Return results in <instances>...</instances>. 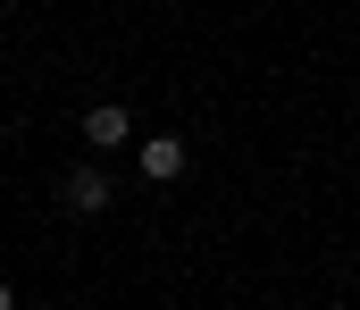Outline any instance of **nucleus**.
<instances>
[{
  "label": "nucleus",
  "mask_w": 360,
  "mask_h": 310,
  "mask_svg": "<svg viewBox=\"0 0 360 310\" xmlns=\"http://www.w3.org/2000/svg\"><path fill=\"white\" fill-rule=\"evenodd\" d=\"M184 168H193L184 134H143V176H151V185H176Z\"/></svg>",
  "instance_id": "f257e3e1"
},
{
  "label": "nucleus",
  "mask_w": 360,
  "mask_h": 310,
  "mask_svg": "<svg viewBox=\"0 0 360 310\" xmlns=\"http://www.w3.org/2000/svg\"><path fill=\"white\" fill-rule=\"evenodd\" d=\"M0 310H17V294H8V285H0Z\"/></svg>",
  "instance_id": "20e7f679"
},
{
  "label": "nucleus",
  "mask_w": 360,
  "mask_h": 310,
  "mask_svg": "<svg viewBox=\"0 0 360 310\" xmlns=\"http://www.w3.org/2000/svg\"><path fill=\"white\" fill-rule=\"evenodd\" d=\"M84 143H92V151L134 143V117H126V101H92V109H84Z\"/></svg>",
  "instance_id": "f03ea898"
},
{
  "label": "nucleus",
  "mask_w": 360,
  "mask_h": 310,
  "mask_svg": "<svg viewBox=\"0 0 360 310\" xmlns=\"http://www.w3.org/2000/svg\"><path fill=\"white\" fill-rule=\"evenodd\" d=\"M109 202H117V185H109L101 168H76V176H68V209H76V218H101Z\"/></svg>",
  "instance_id": "7ed1b4c3"
}]
</instances>
